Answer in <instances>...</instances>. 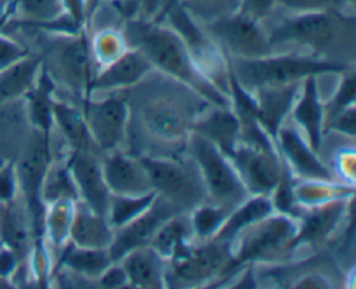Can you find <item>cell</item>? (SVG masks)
Returning a JSON list of instances; mask_svg holds the SVG:
<instances>
[{"label": "cell", "instance_id": "1", "mask_svg": "<svg viewBox=\"0 0 356 289\" xmlns=\"http://www.w3.org/2000/svg\"><path fill=\"white\" fill-rule=\"evenodd\" d=\"M129 47H134L152 63L153 70L190 87L212 107H229L228 93L216 86L190 54L179 35L153 17H127L122 28Z\"/></svg>", "mask_w": 356, "mask_h": 289}, {"label": "cell", "instance_id": "2", "mask_svg": "<svg viewBox=\"0 0 356 289\" xmlns=\"http://www.w3.org/2000/svg\"><path fill=\"white\" fill-rule=\"evenodd\" d=\"M350 68L351 63L330 59L325 56L313 54V52H308V54L271 52L263 58L250 59L226 56V70L232 72L233 77L249 91L261 86L302 82L306 77H320L327 73L341 75Z\"/></svg>", "mask_w": 356, "mask_h": 289}, {"label": "cell", "instance_id": "3", "mask_svg": "<svg viewBox=\"0 0 356 289\" xmlns=\"http://www.w3.org/2000/svg\"><path fill=\"white\" fill-rule=\"evenodd\" d=\"M266 31L273 49L285 44L301 45L309 47L313 54L323 56V51L336 45L341 35L355 33V16L341 13L287 14Z\"/></svg>", "mask_w": 356, "mask_h": 289}, {"label": "cell", "instance_id": "4", "mask_svg": "<svg viewBox=\"0 0 356 289\" xmlns=\"http://www.w3.org/2000/svg\"><path fill=\"white\" fill-rule=\"evenodd\" d=\"M186 139L191 159H193L202 183H204L205 195L214 204L232 211L243 198L249 197V192L243 187L228 155H225L214 143L202 138L197 132L190 131Z\"/></svg>", "mask_w": 356, "mask_h": 289}, {"label": "cell", "instance_id": "5", "mask_svg": "<svg viewBox=\"0 0 356 289\" xmlns=\"http://www.w3.org/2000/svg\"><path fill=\"white\" fill-rule=\"evenodd\" d=\"M156 21H162L167 26L172 28L184 45L188 47L190 54L200 66L202 72L212 80L225 93L226 89V56L218 45L214 44L207 31L204 30L200 21L179 2V0H163L162 7L159 9Z\"/></svg>", "mask_w": 356, "mask_h": 289}, {"label": "cell", "instance_id": "6", "mask_svg": "<svg viewBox=\"0 0 356 289\" xmlns=\"http://www.w3.org/2000/svg\"><path fill=\"white\" fill-rule=\"evenodd\" d=\"M298 232V219L287 214L273 212L256 225L243 230L232 246L233 263L243 267L245 263H264L273 261L282 253H292L291 244Z\"/></svg>", "mask_w": 356, "mask_h": 289}, {"label": "cell", "instance_id": "7", "mask_svg": "<svg viewBox=\"0 0 356 289\" xmlns=\"http://www.w3.org/2000/svg\"><path fill=\"white\" fill-rule=\"evenodd\" d=\"M214 44L232 58H263L275 52L263 21L233 10L202 23Z\"/></svg>", "mask_w": 356, "mask_h": 289}, {"label": "cell", "instance_id": "8", "mask_svg": "<svg viewBox=\"0 0 356 289\" xmlns=\"http://www.w3.org/2000/svg\"><path fill=\"white\" fill-rule=\"evenodd\" d=\"M167 281L174 279L184 286L207 284L219 274L235 268L232 244L219 240H202V244L190 242L167 261Z\"/></svg>", "mask_w": 356, "mask_h": 289}, {"label": "cell", "instance_id": "9", "mask_svg": "<svg viewBox=\"0 0 356 289\" xmlns=\"http://www.w3.org/2000/svg\"><path fill=\"white\" fill-rule=\"evenodd\" d=\"M145 167L153 192L176 205L179 211L188 212L204 202L205 188L200 174L195 176L186 166L162 157H139Z\"/></svg>", "mask_w": 356, "mask_h": 289}, {"label": "cell", "instance_id": "10", "mask_svg": "<svg viewBox=\"0 0 356 289\" xmlns=\"http://www.w3.org/2000/svg\"><path fill=\"white\" fill-rule=\"evenodd\" d=\"M51 139L38 134L37 139L30 145L28 152L24 153L23 160L16 167L17 181L23 204L26 208L31 223V233H33V247L47 246L44 239V214L45 204L42 201V181H44L45 171L51 164Z\"/></svg>", "mask_w": 356, "mask_h": 289}, {"label": "cell", "instance_id": "11", "mask_svg": "<svg viewBox=\"0 0 356 289\" xmlns=\"http://www.w3.org/2000/svg\"><path fill=\"white\" fill-rule=\"evenodd\" d=\"M83 117L94 146L108 153L120 150L125 141L129 124V103L120 94H111L103 100H83Z\"/></svg>", "mask_w": 356, "mask_h": 289}, {"label": "cell", "instance_id": "12", "mask_svg": "<svg viewBox=\"0 0 356 289\" xmlns=\"http://www.w3.org/2000/svg\"><path fill=\"white\" fill-rule=\"evenodd\" d=\"M229 160L249 195H270L284 169V162L277 148H257L242 141L235 146Z\"/></svg>", "mask_w": 356, "mask_h": 289}, {"label": "cell", "instance_id": "13", "mask_svg": "<svg viewBox=\"0 0 356 289\" xmlns=\"http://www.w3.org/2000/svg\"><path fill=\"white\" fill-rule=\"evenodd\" d=\"M56 66L70 91L82 100L90 97V84L96 77L97 66L90 52L87 30L72 37H63V44L56 51Z\"/></svg>", "mask_w": 356, "mask_h": 289}, {"label": "cell", "instance_id": "14", "mask_svg": "<svg viewBox=\"0 0 356 289\" xmlns=\"http://www.w3.org/2000/svg\"><path fill=\"white\" fill-rule=\"evenodd\" d=\"M177 212L183 211H179V209L174 204H170L169 201H165V198H162L160 195H156L155 202H153L152 208H149L148 211H145L141 216L132 219L127 225L115 230L113 242H111L110 246L111 260L118 261L122 256H125L129 251L136 249V247L149 246L153 235H155L156 230L162 226V223L165 221V219H169L170 216L177 214Z\"/></svg>", "mask_w": 356, "mask_h": 289}, {"label": "cell", "instance_id": "15", "mask_svg": "<svg viewBox=\"0 0 356 289\" xmlns=\"http://www.w3.org/2000/svg\"><path fill=\"white\" fill-rule=\"evenodd\" d=\"M275 146H277L280 159L291 169L294 178L334 181L332 171L322 162L318 152L309 146L305 136L299 134L298 129L285 124L282 125L275 138Z\"/></svg>", "mask_w": 356, "mask_h": 289}, {"label": "cell", "instance_id": "16", "mask_svg": "<svg viewBox=\"0 0 356 289\" xmlns=\"http://www.w3.org/2000/svg\"><path fill=\"white\" fill-rule=\"evenodd\" d=\"M351 201H353V197L334 198L325 204L308 208V211L299 216L298 232L292 239L291 251L305 246H318V244L325 242L343 223Z\"/></svg>", "mask_w": 356, "mask_h": 289}, {"label": "cell", "instance_id": "17", "mask_svg": "<svg viewBox=\"0 0 356 289\" xmlns=\"http://www.w3.org/2000/svg\"><path fill=\"white\" fill-rule=\"evenodd\" d=\"M68 166L79 192V201L97 214L106 216L111 192L104 181L101 160L90 152H70Z\"/></svg>", "mask_w": 356, "mask_h": 289}, {"label": "cell", "instance_id": "18", "mask_svg": "<svg viewBox=\"0 0 356 289\" xmlns=\"http://www.w3.org/2000/svg\"><path fill=\"white\" fill-rule=\"evenodd\" d=\"M299 89H301V82L261 86L250 91L256 100L257 120L273 141L291 115Z\"/></svg>", "mask_w": 356, "mask_h": 289}, {"label": "cell", "instance_id": "19", "mask_svg": "<svg viewBox=\"0 0 356 289\" xmlns=\"http://www.w3.org/2000/svg\"><path fill=\"white\" fill-rule=\"evenodd\" d=\"M291 117L302 131L309 146L320 152L323 134H325V107L320 97L318 77H306L302 80Z\"/></svg>", "mask_w": 356, "mask_h": 289}, {"label": "cell", "instance_id": "20", "mask_svg": "<svg viewBox=\"0 0 356 289\" xmlns=\"http://www.w3.org/2000/svg\"><path fill=\"white\" fill-rule=\"evenodd\" d=\"M101 167L111 194L141 195L153 192L139 157H129L120 150H113L104 155Z\"/></svg>", "mask_w": 356, "mask_h": 289}, {"label": "cell", "instance_id": "21", "mask_svg": "<svg viewBox=\"0 0 356 289\" xmlns=\"http://www.w3.org/2000/svg\"><path fill=\"white\" fill-rule=\"evenodd\" d=\"M152 70V63L138 49L129 47L120 58L97 70L96 77L90 84V96L97 91H118L136 86Z\"/></svg>", "mask_w": 356, "mask_h": 289}, {"label": "cell", "instance_id": "22", "mask_svg": "<svg viewBox=\"0 0 356 289\" xmlns=\"http://www.w3.org/2000/svg\"><path fill=\"white\" fill-rule=\"evenodd\" d=\"M118 261L127 274L131 288L162 289L167 286V260L152 246L136 247Z\"/></svg>", "mask_w": 356, "mask_h": 289}, {"label": "cell", "instance_id": "23", "mask_svg": "<svg viewBox=\"0 0 356 289\" xmlns=\"http://www.w3.org/2000/svg\"><path fill=\"white\" fill-rule=\"evenodd\" d=\"M190 131L214 143L228 157L240 143V120L229 107H212L200 118L191 120Z\"/></svg>", "mask_w": 356, "mask_h": 289}, {"label": "cell", "instance_id": "24", "mask_svg": "<svg viewBox=\"0 0 356 289\" xmlns=\"http://www.w3.org/2000/svg\"><path fill=\"white\" fill-rule=\"evenodd\" d=\"M0 244L16 251L21 260L30 256L33 249L30 216L17 197L0 202Z\"/></svg>", "mask_w": 356, "mask_h": 289}, {"label": "cell", "instance_id": "25", "mask_svg": "<svg viewBox=\"0 0 356 289\" xmlns=\"http://www.w3.org/2000/svg\"><path fill=\"white\" fill-rule=\"evenodd\" d=\"M113 237L115 228L110 225L106 216L94 212L83 202H75L72 228H70V242L80 247L110 249Z\"/></svg>", "mask_w": 356, "mask_h": 289}, {"label": "cell", "instance_id": "26", "mask_svg": "<svg viewBox=\"0 0 356 289\" xmlns=\"http://www.w3.org/2000/svg\"><path fill=\"white\" fill-rule=\"evenodd\" d=\"M146 129L163 141H181L190 134L191 120L184 111L169 101H152L143 108Z\"/></svg>", "mask_w": 356, "mask_h": 289}, {"label": "cell", "instance_id": "27", "mask_svg": "<svg viewBox=\"0 0 356 289\" xmlns=\"http://www.w3.org/2000/svg\"><path fill=\"white\" fill-rule=\"evenodd\" d=\"M273 212L275 209L270 195H249L228 212L221 230L216 233L214 240L233 244L243 230L256 225Z\"/></svg>", "mask_w": 356, "mask_h": 289}, {"label": "cell", "instance_id": "28", "mask_svg": "<svg viewBox=\"0 0 356 289\" xmlns=\"http://www.w3.org/2000/svg\"><path fill=\"white\" fill-rule=\"evenodd\" d=\"M54 93V79H52L51 73H49L47 66L42 63L40 72H38L31 89L24 94V100H26L28 118H30L31 125L37 129L38 134L45 136V138L49 139H51L52 127H54V120H52Z\"/></svg>", "mask_w": 356, "mask_h": 289}, {"label": "cell", "instance_id": "29", "mask_svg": "<svg viewBox=\"0 0 356 289\" xmlns=\"http://www.w3.org/2000/svg\"><path fill=\"white\" fill-rule=\"evenodd\" d=\"M52 120H54V127L59 129L65 141L68 143L70 152L92 153L94 143L90 139L82 110L66 103V101H59L54 97V103H52Z\"/></svg>", "mask_w": 356, "mask_h": 289}, {"label": "cell", "instance_id": "30", "mask_svg": "<svg viewBox=\"0 0 356 289\" xmlns=\"http://www.w3.org/2000/svg\"><path fill=\"white\" fill-rule=\"evenodd\" d=\"M111 263L113 260L110 249L80 247L72 242L63 247L61 260H59V267L87 279H97Z\"/></svg>", "mask_w": 356, "mask_h": 289}, {"label": "cell", "instance_id": "31", "mask_svg": "<svg viewBox=\"0 0 356 289\" xmlns=\"http://www.w3.org/2000/svg\"><path fill=\"white\" fill-rule=\"evenodd\" d=\"M40 66V59L28 54L14 65L0 70V107L17 97H24V94L33 86Z\"/></svg>", "mask_w": 356, "mask_h": 289}, {"label": "cell", "instance_id": "32", "mask_svg": "<svg viewBox=\"0 0 356 289\" xmlns=\"http://www.w3.org/2000/svg\"><path fill=\"white\" fill-rule=\"evenodd\" d=\"M193 230H191L190 216L188 212H177L170 216L169 219L162 223L156 233L153 235L149 246L163 258L169 261L174 254L179 253L183 247L193 242Z\"/></svg>", "mask_w": 356, "mask_h": 289}, {"label": "cell", "instance_id": "33", "mask_svg": "<svg viewBox=\"0 0 356 289\" xmlns=\"http://www.w3.org/2000/svg\"><path fill=\"white\" fill-rule=\"evenodd\" d=\"M76 201H58L45 205L44 214V239L45 244L56 251H63V247L70 242V228L73 221Z\"/></svg>", "mask_w": 356, "mask_h": 289}, {"label": "cell", "instance_id": "34", "mask_svg": "<svg viewBox=\"0 0 356 289\" xmlns=\"http://www.w3.org/2000/svg\"><path fill=\"white\" fill-rule=\"evenodd\" d=\"M294 195L298 204L308 209L334 198L355 197V188L353 185H337L327 180H299L294 183Z\"/></svg>", "mask_w": 356, "mask_h": 289}, {"label": "cell", "instance_id": "35", "mask_svg": "<svg viewBox=\"0 0 356 289\" xmlns=\"http://www.w3.org/2000/svg\"><path fill=\"white\" fill-rule=\"evenodd\" d=\"M7 14L24 26H38L59 17L65 10L61 0H9Z\"/></svg>", "mask_w": 356, "mask_h": 289}, {"label": "cell", "instance_id": "36", "mask_svg": "<svg viewBox=\"0 0 356 289\" xmlns=\"http://www.w3.org/2000/svg\"><path fill=\"white\" fill-rule=\"evenodd\" d=\"M42 201L45 205L58 201H79V192L70 171L68 159L63 162L51 160L42 181Z\"/></svg>", "mask_w": 356, "mask_h": 289}, {"label": "cell", "instance_id": "37", "mask_svg": "<svg viewBox=\"0 0 356 289\" xmlns=\"http://www.w3.org/2000/svg\"><path fill=\"white\" fill-rule=\"evenodd\" d=\"M156 198V192H148L141 195H117L111 194L108 204L106 218L115 230L127 225L132 219L148 211Z\"/></svg>", "mask_w": 356, "mask_h": 289}, {"label": "cell", "instance_id": "38", "mask_svg": "<svg viewBox=\"0 0 356 289\" xmlns=\"http://www.w3.org/2000/svg\"><path fill=\"white\" fill-rule=\"evenodd\" d=\"M228 209L218 204H205L200 202L195 205L193 209L188 211L190 216L191 230H193V237L198 240H212L216 233L221 230L222 223H225L226 216H228Z\"/></svg>", "mask_w": 356, "mask_h": 289}, {"label": "cell", "instance_id": "39", "mask_svg": "<svg viewBox=\"0 0 356 289\" xmlns=\"http://www.w3.org/2000/svg\"><path fill=\"white\" fill-rule=\"evenodd\" d=\"M89 42L90 52H92L97 70L110 65L111 61L120 58L129 49L124 33H122V30H117V28H103V30L96 31L92 38H89Z\"/></svg>", "mask_w": 356, "mask_h": 289}, {"label": "cell", "instance_id": "40", "mask_svg": "<svg viewBox=\"0 0 356 289\" xmlns=\"http://www.w3.org/2000/svg\"><path fill=\"white\" fill-rule=\"evenodd\" d=\"M282 162H284V160H282ZM294 183H296L294 174H292L291 169L284 164L280 180H278L277 187H275L273 192L270 194V198H271V204H273L275 212H280V214H287L291 216V218L299 219L302 208L298 204V201H296Z\"/></svg>", "mask_w": 356, "mask_h": 289}, {"label": "cell", "instance_id": "41", "mask_svg": "<svg viewBox=\"0 0 356 289\" xmlns=\"http://www.w3.org/2000/svg\"><path fill=\"white\" fill-rule=\"evenodd\" d=\"M355 100H356V73L353 66H351L350 70L341 73V80L336 93H334L332 97L327 101V104L323 103V107H325V122H329L330 118L336 117V115L339 114V111H343L344 108L355 104Z\"/></svg>", "mask_w": 356, "mask_h": 289}, {"label": "cell", "instance_id": "42", "mask_svg": "<svg viewBox=\"0 0 356 289\" xmlns=\"http://www.w3.org/2000/svg\"><path fill=\"white\" fill-rule=\"evenodd\" d=\"M287 14L302 13H341L351 9L346 0H278V6ZM353 10V9H351Z\"/></svg>", "mask_w": 356, "mask_h": 289}, {"label": "cell", "instance_id": "43", "mask_svg": "<svg viewBox=\"0 0 356 289\" xmlns=\"http://www.w3.org/2000/svg\"><path fill=\"white\" fill-rule=\"evenodd\" d=\"M200 23L236 10V0H179Z\"/></svg>", "mask_w": 356, "mask_h": 289}, {"label": "cell", "instance_id": "44", "mask_svg": "<svg viewBox=\"0 0 356 289\" xmlns=\"http://www.w3.org/2000/svg\"><path fill=\"white\" fill-rule=\"evenodd\" d=\"M28 54H30V51L24 45L17 44L16 40L9 38L7 35L0 33V70L14 65L19 59L26 58Z\"/></svg>", "mask_w": 356, "mask_h": 289}, {"label": "cell", "instance_id": "45", "mask_svg": "<svg viewBox=\"0 0 356 289\" xmlns=\"http://www.w3.org/2000/svg\"><path fill=\"white\" fill-rule=\"evenodd\" d=\"M325 129L329 131L341 132L344 136H350L355 138L356 136V104L344 108L343 111L336 115V117L330 118L329 122H325Z\"/></svg>", "mask_w": 356, "mask_h": 289}, {"label": "cell", "instance_id": "46", "mask_svg": "<svg viewBox=\"0 0 356 289\" xmlns=\"http://www.w3.org/2000/svg\"><path fill=\"white\" fill-rule=\"evenodd\" d=\"M278 6V0H236V10L254 19L263 21Z\"/></svg>", "mask_w": 356, "mask_h": 289}, {"label": "cell", "instance_id": "47", "mask_svg": "<svg viewBox=\"0 0 356 289\" xmlns=\"http://www.w3.org/2000/svg\"><path fill=\"white\" fill-rule=\"evenodd\" d=\"M97 282H99L101 288H106V289L129 288L127 274H125L120 261H113V263H111L110 267H108L99 277H97Z\"/></svg>", "mask_w": 356, "mask_h": 289}, {"label": "cell", "instance_id": "48", "mask_svg": "<svg viewBox=\"0 0 356 289\" xmlns=\"http://www.w3.org/2000/svg\"><path fill=\"white\" fill-rule=\"evenodd\" d=\"M17 192H19V181H17L16 167L7 164L0 169V202L13 201L17 197Z\"/></svg>", "mask_w": 356, "mask_h": 289}, {"label": "cell", "instance_id": "49", "mask_svg": "<svg viewBox=\"0 0 356 289\" xmlns=\"http://www.w3.org/2000/svg\"><path fill=\"white\" fill-rule=\"evenodd\" d=\"M21 258L16 251H13L10 247L0 244V279L7 281V279L13 277L17 272L21 265Z\"/></svg>", "mask_w": 356, "mask_h": 289}, {"label": "cell", "instance_id": "50", "mask_svg": "<svg viewBox=\"0 0 356 289\" xmlns=\"http://www.w3.org/2000/svg\"><path fill=\"white\" fill-rule=\"evenodd\" d=\"M63 10L70 19L75 21L80 26L87 28V9H86V0H61Z\"/></svg>", "mask_w": 356, "mask_h": 289}, {"label": "cell", "instance_id": "51", "mask_svg": "<svg viewBox=\"0 0 356 289\" xmlns=\"http://www.w3.org/2000/svg\"><path fill=\"white\" fill-rule=\"evenodd\" d=\"M292 288H301V289H313V288H330V281L320 274H308L302 275L301 279L292 284Z\"/></svg>", "mask_w": 356, "mask_h": 289}, {"label": "cell", "instance_id": "52", "mask_svg": "<svg viewBox=\"0 0 356 289\" xmlns=\"http://www.w3.org/2000/svg\"><path fill=\"white\" fill-rule=\"evenodd\" d=\"M232 288H257L254 263H245V268H243V270L240 272L238 277L233 281Z\"/></svg>", "mask_w": 356, "mask_h": 289}, {"label": "cell", "instance_id": "53", "mask_svg": "<svg viewBox=\"0 0 356 289\" xmlns=\"http://www.w3.org/2000/svg\"><path fill=\"white\" fill-rule=\"evenodd\" d=\"M339 171L343 174L344 180L350 181V185H353V176H355V153L351 150L341 153L339 159Z\"/></svg>", "mask_w": 356, "mask_h": 289}, {"label": "cell", "instance_id": "54", "mask_svg": "<svg viewBox=\"0 0 356 289\" xmlns=\"http://www.w3.org/2000/svg\"><path fill=\"white\" fill-rule=\"evenodd\" d=\"M113 0H86V9H87V24L94 19L97 10L104 6V3H111Z\"/></svg>", "mask_w": 356, "mask_h": 289}, {"label": "cell", "instance_id": "55", "mask_svg": "<svg viewBox=\"0 0 356 289\" xmlns=\"http://www.w3.org/2000/svg\"><path fill=\"white\" fill-rule=\"evenodd\" d=\"M346 3L351 7V9H353V7H355V0H346Z\"/></svg>", "mask_w": 356, "mask_h": 289}]
</instances>
